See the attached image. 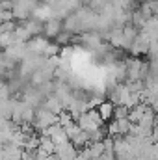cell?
Wrapping results in <instances>:
<instances>
[{
  "instance_id": "cell-1",
  "label": "cell",
  "mask_w": 158,
  "mask_h": 160,
  "mask_svg": "<svg viewBox=\"0 0 158 160\" xmlns=\"http://www.w3.org/2000/svg\"><path fill=\"white\" fill-rule=\"evenodd\" d=\"M77 123L80 125V128H82V130L91 132V130L102 128L104 119L101 118V114H99V110H97V108H89V110H86L78 119H77Z\"/></svg>"
},
{
  "instance_id": "cell-2",
  "label": "cell",
  "mask_w": 158,
  "mask_h": 160,
  "mask_svg": "<svg viewBox=\"0 0 158 160\" xmlns=\"http://www.w3.org/2000/svg\"><path fill=\"white\" fill-rule=\"evenodd\" d=\"M63 30H65V22H63L62 19H58V17H52V19H48V21L45 22V34H43V36L56 39Z\"/></svg>"
},
{
  "instance_id": "cell-3",
  "label": "cell",
  "mask_w": 158,
  "mask_h": 160,
  "mask_svg": "<svg viewBox=\"0 0 158 160\" xmlns=\"http://www.w3.org/2000/svg\"><path fill=\"white\" fill-rule=\"evenodd\" d=\"M97 110H99V114H101V118H102V119H104V121H110V119H114V110H116V104H114L112 101H108V99H106V101H104V102L97 108Z\"/></svg>"
}]
</instances>
